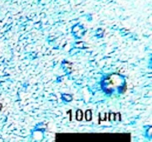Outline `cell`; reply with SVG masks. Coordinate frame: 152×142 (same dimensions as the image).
<instances>
[{
	"label": "cell",
	"mask_w": 152,
	"mask_h": 142,
	"mask_svg": "<svg viewBox=\"0 0 152 142\" xmlns=\"http://www.w3.org/2000/svg\"><path fill=\"white\" fill-rule=\"evenodd\" d=\"M77 119L78 120H80L81 119V118H82V112H81V111L80 110H78L77 111Z\"/></svg>",
	"instance_id": "obj_1"
},
{
	"label": "cell",
	"mask_w": 152,
	"mask_h": 142,
	"mask_svg": "<svg viewBox=\"0 0 152 142\" xmlns=\"http://www.w3.org/2000/svg\"><path fill=\"white\" fill-rule=\"evenodd\" d=\"M1 108H2V105H1V104H0V109H1Z\"/></svg>",
	"instance_id": "obj_3"
},
{
	"label": "cell",
	"mask_w": 152,
	"mask_h": 142,
	"mask_svg": "<svg viewBox=\"0 0 152 142\" xmlns=\"http://www.w3.org/2000/svg\"><path fill=\"white\" fill-rule=\"evenodd\" d=\"M86 118L88 120V116H89V115H90L91 114V112L90 111H87V112H86Z\"/></svg>",
	"instance_id": "obj_2"
}]
</instances>
